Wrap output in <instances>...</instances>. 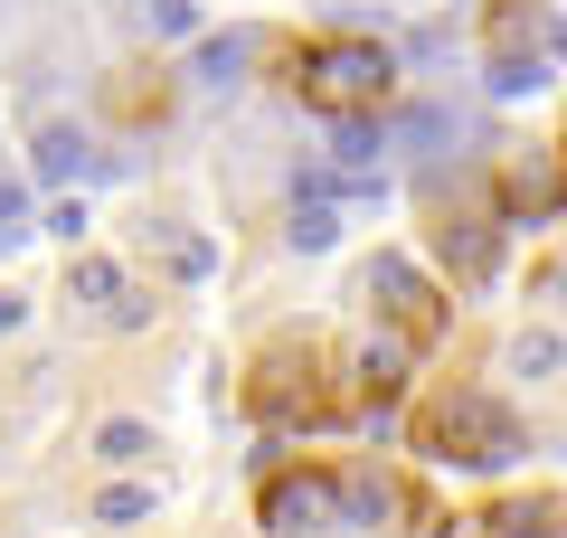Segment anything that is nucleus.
<instances>
[{
    "label": "nucleus",
    "instance_id": "nucleus-1",
    "mask_svg": "<svg viewBox=\"0 0 567 538\" xmlns=\"http://www.w3.org/2000/svg\"><path fill=\"white\" fill-rule=\"evenodd\" d=\"M284 85L303 104H322V114H369V104H388V85H398V58H388L379 39L331 29V39H303L284 58Z\"/></svg>",
    "mask_w": 567,
    "mask_h": 538
},
{
    "label": "nucleus",
    "instance_id": "nucleus-2",
    "mask_svg": "<svg viewBox=\"0 0 567 538\" xmlns=\"http://www.w3.org/2000/svg\"><path fill=\"white\" fill-rule=\"evenodd\" d=\"M246 406H256L265 425H331L341 416V387H331V359H322V340H275V350L246 369Z\"/></svg>",
    "mask_w": 567,
    "mask_h": 538
},
{
    "label": "nucleus",
    "instance_id": "nucleus-3",
    "mask_svg": "<svg viewBox=\"0 0 567 538\" xmlns=\"http://www.w3.org/2000/svg\"><path fill=\"white\" fill-rule=\"evenodd\" d=\"M416 454H435V463H511L520 454V425H511V406L454 387V397L416 406Z\"/></svg>",
    "mask_w": 567,
    "mask_h": 538
},
{
    "label": "nucleus",
    "instance_id": "nucleus-4",
    "mask_svg": "<svg viewBox=\"0 0 567 538\" xmlns=\"http://www.w3.org/2000/svg\"><path fill=\"white\" fill-rule=\"evenodd\" d=\"M341 519V473L331 463H303V473H275L265 482V529H331Z\"/></svg>",
    "mask_w": 567,
    "mask_h": 538
},
{
    "label": "nucleus",
    "instance_id": "nucleus-5",
    "mask_svg": "<svg viewBox=\"0 0 567 538\" xmlns=\"http://www.w3.org/2000/svg\"><path fill=\"white\" fill-rule=\"evenodd\" d=\"M369 293L388 302V321H398V340H406V350H435V340H445V293H435V283H425L416 265H398V256H388L379 275H369Z\"/></svg>",
    "mask_w": 567,
    "mask_h": 538
},
{
    "label": "nucleus",
    "instance_id": "nucleus-6",
    "mask_svg": "<svg viewBox=\"0 0 567 538\" xmlns=\"http://www.w3.org/2000/svg\"><path fill=\"white\" fill-rule=\"evenodd\" d=\"M492 529H502V538H558V529H567V492H520V500H502Z\"/></svg>",
    "mask_w": 567,
    "mask_h": 538
},
{
    "label": "nucleus",
    "instance_id": "nucleus-7",
    "mask_svg": "<svg viewBox=\"0 0 567 538\" xmlns=\"http://www.w3.org/2000/svg\"><path fill=\"white\" fill-rule=\"evenodd\" d=\"M39 170H48V179L76 170V133H39Z\"/></svg>",
    "mask_w": 567,
    "mask_h": 538
},
{
    "label": "nucleus",
    "instance_id": "nucleus-8",
    "mask_svg": "<svg viewBox=\"0 0 567 538\" xmlns=\"http://www.w3.org/2000/svg\"><path fill=\"white\" fill-rule=\"evenodd\" d=\"M388 397H398V369H388V359H369V369H360V406H388Z\"/></svg>",
    "mask_w": 567,
    "mask_h": 538
},
{
    "label": "nucleus",
    "instance_id": "nucleus-9",
    "mask_svg": "<svg viewBox=\"0 0 567 538\" xmlns=\"http://www.w3.org/2000/svg\"><path fill=\"white\" fill-rule=\"evenodd\" d=\"M104 463H142V425H104Z\"/></svg>",
    "mask_w": 567,
    "mask_h": 538
},
{
    "label": "nucleus",
    "instance_id": "nucleus-10",
    "mask_svg": "<svg viewBox=\"0 0 567 538\" xmlns=\"http://www.w3.org/2000/svg\"><path fill=\"white\" fill-rule=\"evenodd\" d=\"M293 246H331V208H303L293 218Z\"/></svg>",
    "mask_w": 567,
    "mask_h": 538
},
{
    "label": "nucleus",
    "instance_id": "nucleus-11",
    "mask_svg": "<svg viewBox=\"0 0 567 538\" xmlns=\"http://www.w3.org/2000/svg\"><path fill=\"white\" fill-rule=\"evenodd\" d=\"M10 227H20V189H0V237H10Z\"/></svg>",
    "mask_w": 567,
    "mask_h": 538
}]
</instances>
